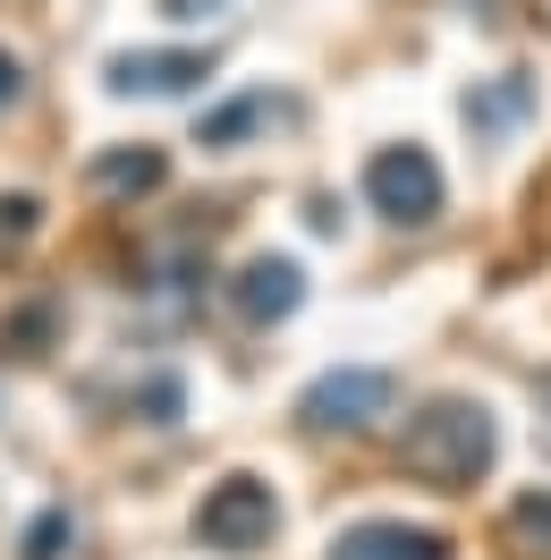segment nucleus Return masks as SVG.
<instances>
[{
    "instance_id": "nucleus-1",
    "label": "nucleus",
    "mask_w": 551,
    "mask_h": 560,
    "mask_svg": "<svg viewBox=\"0 0 551 560\" xmlns=\"http://www.w3.org/2000/svg\"><path fill=\"white\" fill-rule=\"evenodd\" d=\"M492 458H501V424L483 399H424L399 433V467H408L415 485L433 492H467L492 476Z\"/></svg>"
},
{
    "instance_id": "nucleus-2",
    "label": "nucleus",
    "mask_w": 551,
    "mask_h": 560,
    "mask_svg": "<svg viewBox=\"0 0 551 560\" xmlns=\"http://www.w3.org/2000/svg\"><path fill=\"white\" fill-rule=\"evenodd\" d=\"M280 535V492L263 476H221L196 501V544L204 552H263Z\"/></svg>"
},
{
    "instance_id": "nucleus-3",
    "label": "nucleus",
    "mask_w": 551,
    "mask_h": 560,
    "mask_svg": "<svg viewBox=\"0 0 551 560\" xmlns=\"http://www.w3.org/2000/svg\"><path fill=\"white\" fill-rule=\"evenodd\" d=\"M390 399H399V383L382 365H331V374L306 383L297 417H306V433H374L390 417Z\"/></svg>"
},
{
    "instance_id": "nucleus-4",
    "label": "nucleus",
    "mask_w": 551,
    "mask_h": 560,
    "mask_svg": "<svg viewBox=\"0 0 551 560\" xmlns=\"http://www.w3.org/2000/svg\"><path fill=\"white\" fill-rule=\"evenodd\" d=\"M365 205H374L382 221H399V230L442 221V162H433L424 144H382L374 162H365Z\"/></svg>"
},
{
    "instance_id": "nucleus-5",
    "label": "nucleus",
    "mask_w": 551,
    "mask_h": 560,
    "mask_svg": "<svg viewBox=\"0 0 551 560\" xmlns=\"http://www.w3.org/2000/svg\"><path fill=\"white\" fill-rule=\"evenodd\" d=\"M331 560H449V535L408 518H356L331 535Z\"/></svg>"
},
{
    "instance_id": "nucleus-6",
    "label": "nucleus",
    "mask_w": 551,
    "mask_h": 560,
    "mask_svg": "<svg viewBox=\"0 0 551 560\" xmlns=\"http://www.w3.org/2000/svg\"><path fill=\"white\" fill-rule=\"evenodd\" d=\"M212 77V51H119L110 60V94H196Z\"/></svg>"
},
{
    "instance_id": "nucleus-7",
    "label": "nucleus",
    "mask_w": 551,
    "mask_h": 560,
    "mask_svg": "<svg viewBox=\"0 0 551 560\" xmlns=\"http://www.w3.org/2000/svg\"><path fill=\"white\" fill-rule=\"evenodd\" d=\"M230 306H238L246 323H289L306 306V272H297L289 255H255L238 272V289H230Z\"/></svg>"
},
{
    "instance_id": "nucleus-8",
    "label": "nucleus",
    "mask_w": 551,
    "mask_h": 560,
    "mask_svg": "<svg viewBox=\"0 0 551 560\" xmlns=\"http://www.w3.org/2000/svg\"><path fill=\"white\" fill-rule=\"evenodd\" d=\"M162 178H171V153H162V144H110V153H94L85 187L110 196V205H137V196H153Z\"/></svg>"
},
{
    "instance_id": "nucleus-9",
    "label": "nucleus",
    "mask_w": 551,
    "mask_h": 560,
    "mask_svg": "<svg viewBox=\"0 0 551 560\" xmlns=\"http://www.w3.org/2000/svg\"><path fill=\"white\" fill-rule=\"evenodd\" d=\"M526 110H535V77L509 69V77H492V85H476V94H467V128H476V144H501Z\"/></svg>"
},
{
    "instance_id": "nucleus-10",
    "label": "nucleus",
    "mask_w": 551,
    "mask_h": 560,
    "mask_svg": "<svg viewBox=\"0 0 551 560\" xmlns=\"http://www.w3.org/2000/svg\"><path fill=\"white\" fill-rule=\"evenodd\" d=\"M263 119H280V103L263 94V85H246V94H230L221 110H204V128H196V144H204V153H238V144L255 137Z\"/></svg>"
},
{
    "instance_id": "nucleus-11",
    "label": "nucleus",
    "mask_w": 551,
    "mask_h": 560,
    "mask_svg": "<svg viewBox=\"0 0 551 560\" xmlns=\"http://www.w3.org/2000/svg\"><path fill=\"white\" fill-rule=\"evenodd\" d=\"M69 544H77V518H69V510H43V518L26 526L17 560H69Z\"/></svg>"
},
{
    "instance_id": "nucleus-12",
    "label": "nucleus",
    "mask_w": 551,
    "mask_h": 560,
    "mask_svg": "<svg viewBox=\"0 0 551 560\" xmlns=\"http://www.w3.org/2000/svg\"><path fill=\"white\" fill-rule=\"evenodd\" d=\"M178 408H187V383H178V374H144L137 383V417L144 424H178Z\"/></svg>"
},
{
    "instance_id": "nucleus-13",
    "label": "nucleus",
    "mask_w": 551,
    "mask_h": 560,
    "mask_svg": "<svg viewBox=\"0 0 551 560\" xmlns=\"http://www.w3.org/2000/svg\"><path fill=\"white\" fill-rule=\"evenodd\" d=\"M35 230H43V205H35V196H0V255H17Z\"/></svg>"
},
{
    "instance_id": "nucleus-14",
    "label": "nucleus",
    "mask_w": 551,
    "mask_h": 560,
    "mask_svg": "<svg viewBox=\"0 0 551 560\" xmlns=\"http://www.w3.org/2000/svg\"><path fill=\"white\" fill-rule=\"evenodd\" d=\"M0 340L17 357H43V340H51V306H26V315H9L0 323Z\"/></svg>"
},
{
    "instance_id": "nucleus-15",
    "label": "nucleus",
    "mask_w": 551,
    "mask_h": 560,
    "mask_svg": "<svg viewBox=\"0 0 551 560\" xmlns=\"http://www.w3.org/2000/svg\"><path fill=\"white\" fill-rule=\"evenodd\" d=\"M509 535L551 552V492H526V501H517V510H509Z\"/></svg>"
},
{
    "instance_id": "nucleus-16",
    "label": "nucleus",
    "mask_w": 551,
    "mask_h": 560,
    "mask_svg": "<svg viewBox=\"0 0 551 560\" xmlns=\"http://www.w3.org/2000/svg\"><path fill=\"white\" fill-rule=\"evenodd\" d=\"M17 94H26V69H17V60H9V51H0V110L17 103Z\"/></svg>"
},
{
    "instance_id": "nucleus-17",
    "label": "nucleus",
    "mask_w": 551,
    "mask_h": 560,
    "mask_svg": "<svg viewBox=\"0 0 551 560\" xmlns=\"http://www.w3.org/2000/svg\"><path fill=\"white\" fill-rule=\"evenodd\" d=\"M467 9H476L483 26H501V18H509V0H467Z\"/></svg>"
},
{
    "instance_id": "nucleus-18",
    "label": "nucleus",
    "mask_w": 551,
    "mask_h": 560,
    "mask_svg": "<svg viewBox=\"0 0 551 560\" xmlns=\"http://www.w3.org/2000/svg\"><path fill=\"white\" fill-rule=\"evenodd\" d=\"M221 0H171V18H212Z\"/></svg>"
}]
</instances>
